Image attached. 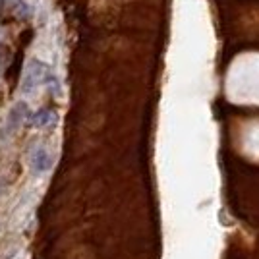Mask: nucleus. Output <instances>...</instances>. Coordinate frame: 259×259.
Masks as SVG:
<instances>
[{
    "instance_id": "obj_1",
    "label": "nucleus",
    "mask_w": 259,
    "mask_h": 259,
    "mask_svg": "<svg viewBox=\"0 0 259 259\" xmlns=\"http://www.w3.org/2000/svg\"><path fill=\"white\" fill-rule=\"evenodd\" d=\"M49 77H51L49 64H45L43 60H39V58H31V60L25 64V70H23L20 91H22L23 95L33 93L37 87H41L43 83H47Z\"/></svg>"
},
{
    "instance_id": "obj_2",
    "label": "nucleus",
    "mask_w": 259,
    "mask_h": 259,
    "mask_svg": "<svg viewBox=\"0 0 259 259\" xmlns=\"http://www.w3.org/2000/svg\"><path fill=\"white\" fill-rule=\"evenodd\" d=\"M53 155L49 153V149L45 147L43 143L33 145L31 153H29V166H31L33 174H45L53 168Z\"/></svg>"
},
{
    "instance_id": "obj_3",
    "label": "nucleus",
    "mask_w": 259,
    "mask_h": 259,
    "mask_svg": "<svg viewBox=\"0 0 259 259\" xmlns=\"http://www.w3.org/2000/svg\"><path fill=\"white\" fill-rule=\"evenodd\" d=\"M29 116H31V112H29L27 103H25V101H18V103L10 108V112H8V118H6L8 128H10L12 132H14V130H18L23 122H27V120H29Z\"/></svg>"
},
{
    "instance_id": "obj_4",
    "label": "nucleus",
    "mask_w": 259,
    "mask_h": 259,
    "mask_svg": "<svg viewBox=\"0 0 259 259\" xmlns=\"http://www.w3.org/2000/svg\"><path fill=\"white\" fill-rule=\"evenodd\" d=\"M56 120H58L56 110H53V108H39L37 112H33L31 116H29L27 124L31 128H47V126L56 124Z\"/></svg>"
},
{
    "instance_id": "obj_5",
    "label": "nucleus",
    "mask_w": 259,
    "mask_h": 259,
    "mask_svg": "<svg viewBox=\"0 0 259 259\" xmlns=\"http://www.w3.org/2000/svg\"><path fill=\"white\" fill-rule=\"evenodd\" d=\"M14 12H16V16H18V18H27V16L31 14V6H29L25 0H22V2L14 8Z\"/></svg>"
},
{
    "instance_id": "obj_6",
    "label": "nucleus",
    "mask_w": 259,
    "mask_h": 259,
    "mask_svg": "<svg viewBox=\"0 0 259 259\" xmlns=\"http://www.w3.org/2000/svg\"><path fill=\"white\" fill-rule=\"evenodd\" d=\"M20 2H22V0H4V4H8V6H12V8H16Z\"/></svg>"
},
{
    "instance_id": "obj_7",
    "label": "nucleus",
    "mask_w": 259,
    "mask_h": 259,
    "mask_svg": "<svg viewBox=\"0 0 259 259\" xmlns=\"http://www.w3.org/2000/svg\"><path fill=\"white\" fill-rule=\"evenodd\" d=\"M2 60H4V53L0 51V68H2Z\"/></svg>"
},
{
    "instance_id": "obj_8",
    "label": "nucleus",
    "mask_w": 259,
    "mask_h": 259,
    "mask_svg": "<svg viewBox=\"0 0 259 259\" xmlns=\"http://www.w3.org/2000/svg\"><path fill=\"white\" fill-rule=\"evenodd\" d=\"M0 41H2V29H0Z\"/></svg>"
}]
</instances>
